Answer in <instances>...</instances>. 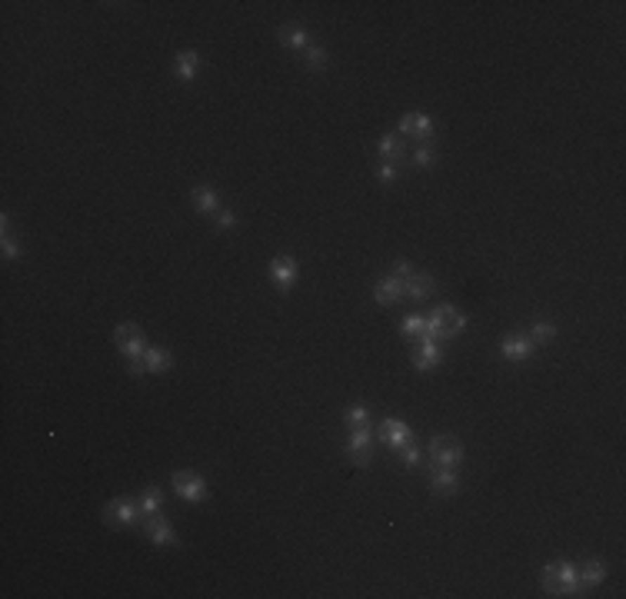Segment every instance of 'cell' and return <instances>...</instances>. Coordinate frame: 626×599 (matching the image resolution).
Masks as SVG:
<instances>
[{
  "label": "cell",
  "instance_id": "obj_1",
  "mask_svg": "<svg viewBox=\"0 0 626 599\" xmlns=\"http://www.w3.org/2000/svg\"><path fill=\"white\" fill-rule=\"evenodd\" d=\"M576 586H580V579H576L573 562L556 560L543 570V589H547L549 596H573Z\"/></svg>",
  "mask_w": 626,
  "mask_h": 599
},
{
  "label": "cell",
  "instance_id": "obj_2",
  "mask_svg": "<svg viewBox=\"0 0 626 599\" xmlns=\"http://www.w3.org/2000/svg\"><path fill=\"white\" fill-rule=\"evenodd\" d=\"M467 327L460 310L453 306H436L433 313L426 317V330H423V340H443V336H457V333Z\"/></svg>",
  "mask_w": 626,
  "mask_h": 599
},
{
  "label": "cell",
  "instance_id": "obj_3",
  "mask_svg": "<svg viewBox=\"0 0 626 599\" xmlns=\"http://www.w3.org/2000/svg\"><path fill=\"white\" fill-rule=\"evenodd\" d=\"M103 520H107L110 526H133V523H141V520H143L141 503H137V499H127V496L110 499V503L103 506Z\"/></svg>",
  "mask_w": 626,
  "mask_h": 599
},
{
  "label": "cell",
  "instance_id": "obj_4",
  "mask_svg": "<svg viewBox=\"0 0 626 599\" xmlns=\"http://www.w3.org/2000/svg\"><path fill=\"white\" fill-rule=\"evenodd\" d=\"M114 340H117V346H120V353L127 360H141V357H147V340H143V333L133 327V323H120L117 327V333H114Z\"/></svg>",
  "mask_w": 626,
  "mask_h": 599
},
{
  "label": "cell",
  "instance_id": "obj_5",
  "mask_svg": "<svg viewBox=\"0 0 626 599\" xmlns=\"http://www.w3.org/2000/svg\"><path fill=\"white\" fill-rule=\"evenodd\" d=\"M430 456H433L436 466H457L463 459V447L453 436H433L430 440Z\"/></svg>",
  "mask_w": 626,
  "mask_h": 599
},
{
  "label": "cell",
  "instance_id": "obj_6",
  "mask_svg": "<svg viewBox=\"0 0 626 599\" xmlns=\"http://www.w3.org/2000/svg\"><path fill=\"white\" fill-rule=\"evenodd\" d=\"M174 489H177V496H183V499H190V503H200V499H207V483L197 476V473H190V470H180V473H174Z\"/></svg>",
  "mask_w": 626,
  "mask_h": 599
},
{
  "label": "cell",
  "instance_id": "obj_7",
  "mask_svg": "<svg viewBox=\"0 0 626 599\" xmlns=\"http://www.w3.org/2000/svg\"><path fill=\"white\" fill-rule=\"evenodd\" d=\"M143 529H147V536L154 539L157 546H174V543H177V533H174V526L167 523L160 513H150V516H143Z\"/></svg>",
  "mask_w": 626,
  "mask_h": 599
},
{
  "label": "cell",
  "instance_id": "obj_8",
  "mask_svg": "<svg viewBox=\"0 0 626 599\" xmlns=\"http://www.w3.org/2000/svg\"><path fill=\"white\" fill-rule=\"evenodd\" d=\"M430 133H433V124H430L426 114H407L400 120V137H420V140H426Z\"/></svg>",
  "mask_w": 626,
  "mask_h": 599
},
{
  "label": "cell",
  "instance_id": "obj_9",
  "mask_svg": "<svg viewBox=\"0 0 626 599\" xmlns=\"http://www.w3.org/2000/svg\"><path fill=\"white\" fill-rule=\"evenodd\" d=\"M270 277H273V283H277L280 290H290L296 283V263L290 256H277V260L270 263Z\"/></svg>",
  "mask_w": 626,
  "mask_h": 599
},
{
  "label": "cell",
  "instance_id": "obj_10",
  "mask_svg": "<svg viewBox=\"0 0 626 599\" xmlns=\"http://www.w3.org/2000/svg\"><path fill=\"white\" fill-rule=\"evenodd\" d=\"M346 453L353 463H370V433L367 430H350V440H346Z\"/></svg>",
  "mask_w": 626,
  "mask_h": 599
},
{
  "label": "cell",
  "instance_id": "obj_11",
  "mask_svg": "<svg viewBox=\"0 0 626 599\" xmlns=\"http://www.w3.org/2000/svg\"><path fill=\"white\" fill-rule=\"evenodd\" d=\"M436 363H440V346H436V340H420L417 350H413V367H417V370H433Z\"/></svg>",
  "mask_w": 626,
  "mask_h": 599
},
{
  "label": "cell",
  "instance_id": "obj_12",
  "mask_svg": "<svg viewBox=\"0 0 626 599\" xmlns=\"http://www.w3.org/2000/svg\"><path fill=\"white\" fill-rule=\"evenodd\" d=\"M380 440H384L386 447L400 449V447H403V443L410 440L407 423H400V420H384V423H380Z\"/></svg>",
  "mask_w": 626,
  "mask_h": 599
},
{
  "label": "cell",
  "instance_id": "obj_13",
  "mask_svg": "<svg viewBox=\"0 0 626 599\" xmlns=\"http://www.w3.org/2000/svg\"><path fill=\"white\" fill-rule=\"evenodd\" d=\"M403 294L413 296V300H426V296L433 294V277L430 273H410L407 280H403Z\"/></svg>",
  "mask_w": 626,
  "mask_h": 599
},
{
  "label": "cell",
  "instance_id": "obj_14",
  "mask_svg": "<svg viewBox=\"0 0 626 599\" xmlns=\"http://www.w3.org/2000/svg\"><path fill=\"white\" fill-rule=\"evenodd\" d=\"M433 493L436 496H453L457 493V473H453V466H436L433 463Z\"/></svg>",
  "mask_w": 626,
  "mask_h": 599
},
{
  "label": "cell",
  "instance_id": "obj_15",
  "mask_svg": "<svg viewBox=\"0 0 626 599\" xmlns=\"http://www.w3.org/2000/svg\"><path fill=\"white\" fill-rule=\"evenodd\" d=\"M576 579H580V586H600L603 579H606V566L600 560H589L576 570Z\"/></svg>",
  "mask_w": 626,
  "mask_h": 599
},
{
  "label": "cell",
  "instance_id": "obj_16",
  "mask_svg": "<svg viewBox=\"0 0 626 599\" xmlns=\"http://www.w3.org/2000/svg\"><path fill=\"white\" fill-rule=\"evenodd\" d=\"M373 296H377V303H380V306H390V303H396V300L403 296V280H396V277H390V280L377 283V290H373Z\"/></svg>",
  "mask_w": 626,
  "mask_h": 599
},
{
  "label": "cell",
  "instance_id": "obj_17",
  "mask_svg": "<svg viewBox=\"0 0 626 599\" xmlns=\"http://www.w3.org/2000/svg\"><path fill=\"white\" fill-rule=\"evenodd\" d=\"M197 67H200V53H197V51H183V53H177V64H174V74H177L180 80H193V74H197Z\"/></svg>",
  "mask_w": 626,
  "mask_h": 599
},
{
  "label": "cell",
  "instance_id": "obj_18",
  "mask_svg": "<svg viewBox=\"0 0 626 599\" xmlns=\"http://www.w3.org/2000/svg\"><path fill=\"white\" fill-rule=\"evenodd\" d=\"M530 353H533V343H530V340H523V336H510V340H503V357L513 360V363L526 360Z\"/></svg>",
  "mask_w": 626,
  "mask_h": 599
},
{
  "label": "cell",
  "instance_id": "obj_19",
  "mask_svg": "<svg viewBox=\"0 0 626 599\" xmlns=\"http://www.w3.org/2000/svg\"><path fill=\"white\" fill-rule=\"evenodd\" d=\"M280 44L283 47H290V51H304V47H307V30H304L300 24L280 27Z\"/></svg>",
  "mask_w": 626,
  "mask_h": 599
},
{
  "label": "cell",
  "instance_id": "obj_20",
  "mask_svg": "<svg viewBox=\"0 0 626 599\" xmlns=\"http://www.w3.org/2000/svg\"><path fill=\"white\" fill-rule=\"evenodd\" d=\"M380 153H384V160H390V164H396L400 157H403V137L400 133H386V137H380Z\"/></svg>",
  "mask_w": 626,
  "mask_h": 599
},
{
  "label": "cell",
  "instance_id": "obj_21",
  "mask_svg": "<svg viewBox=\"0 0 626 599\" xmlns=\"http://www.w3.org/2000/svg\"><path fill=\"white\" fill-rule=\"evenodd\" d=\"M147 373H167L170 370V363H174V360H170V353H167V350H160V346H154V350H147Z\"/></svg>",
  "mask_w": 626,
  "mask_h": 599
},
{
  "label": "cell",
  "instance_id": "obj_22",
  "mask_svg": "<svg viewBox=\"0 0 626 599\" xmlns=\"http://www.w3.org/2000/svg\"><path fill=\"white\" fill-rule=\"evenodd\" d=\"M193 206H197L200 213H214V210H217V193H214V187H197V190H193Z\"/></svg>",
  "mask_w": 626,
  "mask_h": 599
},
{
  "label": "cell",
  "instance_id": "obj_23",
  "mask_svg": "<svg viewBox=\"0 0 626 599\" xmlns=\"http://www.w3.org/2000/svg\"><path fill=\"white\" fill-rule=\"evenodd\" d=\"M346 430H367L370 426V413H367V407H353V409H346Z\"/></svg>",
  "mask_w": 626,
  "mask_h": 599
},
{
  "label": "cell",
  "instance_id": "obj_24",
  "mask_svg": "<svg viewBox=\"0 0 626 599\" xmlns=\"http://www.w3.org/2000/svg\"><path fill=\"white\" fill-rule=\"evenodd\" d=\"M137 503H141V513H143V516H150V513H160V506H164V493H160V489H147V493H143Z\"/></svg>",
  "mask_w": 626,
  "mask_h": 599
},
{
  "label": "cell",
  "instance_id": "obj_25",
  "mask_svg": "<svg viewBox=\"0 0 626 599\" xmlns=\"http://www.w3.org/2000/svg\"><path fill=\"white\" fill-rule=\"evenodd\" d=\"M530 336H533L530 343H549V340L556 336V327H553V323H547V320H540V323H533V327H530Z\"/></svg>",
  "mask_w": 626,
  "mask_h": 599
},
{
  "label": "cell",
  "instance_id": "obj_26",
  "mask_svg": "<svg viewBox=\"0 0 626 599\" xmlns=\"http://www.w3.org/2000/svg\"><path fill=\"white\" fill-rule=\"evenodd\" d=\"M400 330H403V336H410V340H423V330H426V317H407Z\"/></svg>",
  "mask_w": 626,
  "mask_h": 599
},
{
  "label": "cell",
  "instance_id": "obj_27",
  "mask_svg": "<svg viewBox=\"0 0 626 599\" xmlns=\"http://www.w3.org/2000/svg\"><path fill=\"white\" fill-rule=\"evenodd\" d=\"M17 254H20V246H17V240H13V233H11V220L4 217V256L13 260Z\"/></svg>",
  "mask_w": 626,
  "mask_h": 599
},
{
  "label": "cell",
  "instance_id": "obj_28",
  "mask_svg": "<svg viewBox=\"0 0 626 599\" xmlns=\"http://www.w3.org/2000/svg\"><path fill=\"white\" fill-rule=\"evenodd\" d=\"M327 67V51L323 47H307V70H323Z\"/></svg>",
  "mask_w": 626,
  "mask_h": 599
},
{
  "label": "cell",
  "instance_id": "obj_29",
  "mask_svg": "<svg viewBox=\"0 0 626 599\" xmlns=\"http://www.w3.org/2000/svg\"><path fill=\"white\" fill-rule=\"evenodd\" d=\"M400 453H403V463H407V466H420V463H423V459H420V449L413 447L410 440L403 443V447H400Z\"/></svg>",
  "mask_w": 626,
  "mask_h": 599
},
{
  "label": "cell",
  "instance_id": "obj_30",
  "mask_svg": "<svg viewBox=\"0 0 626 599\" xmlns=\"http://www.w3.org/2000/svg\"><path fill=\"white\" fill-rule=\"evenodd\" d=\"M217 227H220V230H233V227H237V213H233V210H223V213H217Z\"/></svg>",
  "mask_w": 626,
  "mask_h": 599
},
{
  "label": "cell",
  "instance_id": "obj_31",
  "mask_svg": "<svg viewBox=\"0 0 626 599\" xmlns=\"http://www.w3.org/2000/svg\"><path fill=\"white\" fill-rule=\"evenodd\" d=\"M413 160H417V166H430V164H433V160H436V153L430 150V147H420Z\"/></svg>",
  "mask_w": 626,
  "mask_h": 599
},
{
  "label": "cell",
  "instance_id": "obj_32",
  "mask_svg": "<svg viewBox=\"0 0 626 599\" xmlns=\"http://www.w3.org/2000/svg\"><path fill=\"white\" fill-rule=\"evenodd\" d=\"M410 273H413V267H410L407 260H396V263H393V277H396V280H407Z\"/></svg>",
  "mask_w": 626,
  "mask_h": 599
},
{
  "label": "cell",
  "instance_id": "obj_33",
  "mask_svg": "<svg viewBox=\"0 0 626 599\" xmlns=\"http://www.w3.org/2000/svg\"><path fill=\"white\" fill-rule=\"evenodd\" d=\"M400 177V170H396V164H390V160H384V166H380V180H396Z\"/></svg>",
  "mask_w": 626,
  "mask_h": 599
}]
</instances>
